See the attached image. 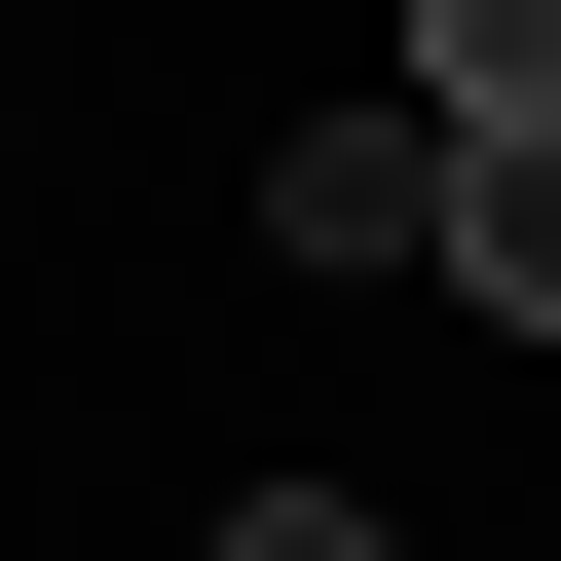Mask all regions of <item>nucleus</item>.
Here are the masks:
<instances>
[{
    "instance_id": "nucleus-1",
    "label": "nucleus",
    "mask_w": 561,
    "mask_h": 561,
    "mask_svg": "<svg viewBox=\"0 0 561 561\" xmlns=\"http://www.w3.org/2000/svg\"><path fill=\"white\" fill-rule=\"evenodd\" d=\"M262 262H337V300H375V262H449V113H412V76L300 113V150H262Z\"/></svg>"
},
{
    "instance_id": "nucleus-2",
    "label": "nucleus",
    "mask_w": 561,
    "mask_h": 561,
    "mask_svg": "<svg viewBox=\"0 0 561 561\" xmlns=\"http://www.w3.org/2000/svg\"><path fill=\"white\" fill-rule=\"evenodd\" d=\"M449 300H486V337H561V113H524V150H449Z\"/></svg>"
},
{
    "instance_id": "nucleus-3",
    "label": "nucleus",
    "mask_w": 561,
    "mask_h": 561,
    "mask_svg": "<svg viewBox=\"0 0 561 561\" xmlns=\"http://www.w3.org/2000/svg\"><path fill=\"white\" fill-rule=\"evenodd\" d=\"M412 113H449V150H524V113H561V0H449V38H412Z\"/></svg>"
},
{
    "instance_id": "nucleus-4",
    "label": "nucleus",
    "mask_w": 561,
    "mask_h": 561,
    "mask_svg": "<svg viewBox=\"0 0 561 561\" xmlns=\"http://www.w3.org/2000/svg\"><path fill=\"white\" fill-rule=\"evenodd\" d=\"M187 561H412V524H337V486H225V524H187Z\"/></svg>"
}]
</instances>
